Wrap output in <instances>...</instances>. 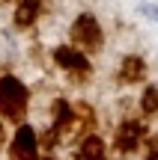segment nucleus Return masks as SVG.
Wrapping results in <instances>:
<instances>
[{
	"label": "nucleus",
	"mask_w": 158,
	"mask_h": 160,
	"mask_svg": "<svg viewBox=\"0 0 158 160\" xmlns=\"http://www.w3.org/2000/svg\"><path fill=\"white\" fill-rule=\"evenodd\" d=\"M42 0H18L15 6V27H33L42 15Z\"/></svg>",
	"instance_id": "nucleus-7"
},
{
	"label": "nucleus",
	"mask_w": 158,
	"mask_h": 160,
	"mask_svg": "<svg viewBox=\"0 0 158 160\" xmlns=\"http://www.w3.org/2000/svg\"><path fill=\"white\" fill-rule=\"evenodd\" d=\"M143 139H146V125H143V122H134V119H125L123 125L117 128V133H113V145H117L123 154H131Z\"/></svg>",
	"instance_id": "nucleus-5"
},
{
	"label": "nucleus",
	"mask_w": 158,
	"mask_h": 160,
	"mask_svg": "<svg viewBox=\"0 0 158 160\" xmlns=\"http://www.w3.org/2000/svg\"><path fill=\"white\" fill-rule=\"evenodd\" d=\"M51 113H54V128H57L60 133H66L72 125H75V119H78V110L72 107L66 98H57V101H54Z\"/></svg>",
	"instance_id": "nucleus-8"
},
{
	"label": "nucleus",
	"mask_w": 158,
	"mask_h": 160,
	"mask_svg": "<svg viewBox=\"0 0 158 160\" xmlns=\"http://www.w3.org/2000/svg\"><path fill=\"white\" fill-rule=\"evenodd\" d=\"M95 160H105V157H95Z\"/></svg>",
	"instance_id": "nucleus-15"
},
{
	"label": "nucleus",
	"mask_w": 158,
	"mask_h": 160,
	"mask_svg": "<svg viewBox=\"0 0 158 160\" xmlns=\"http://www.w3.org/2000/svg\"><path fill=\"white\" fill-rule=\"evenodd\" d=\"M140 110L146 116H155L158 113V86H146L140 95Z\"/></svg>",
	"instance_id": "nucleus-10"
},
{
	"label": "nucleus",
	"mask_w": 158,
	"mask_h": 160,
	"mask_svg": "<svg viewBox=\"0 0 158 160\" xmlns=\"http://www.w3.org/2000/svg\"><path fill=\"white\" fill-rule=\"evenodd\" d=\"M12 160H39V137H36L33 125H21L9 142Z\"/></svg>",
	"instance_id": "nucleus-4"
},
{
	"label": "nucleus",
	"mask_w": 158,
	"mask_h": 160,
	"mask_svg": "<svg viewBox=\"0 0 158 160\" xmlns=\"http://www.w3.org/2000/svg\"><path fill=\"white\" fill-rule=\"evenodd\" d=\"M140 12L146 18H152V21H158V6H152V3H140Z\"/></svg>",
	"instance_id": "nucleus-11"
},
{
	"label": "nucleus",
	"mask_w": 158,
	"mask_h": 160,
	"mask_svg": "<svg viewBox=\"0 0 158 160\" xmlns=\"http://www.w3.org/2000/svg\"><path fill=\"white\" fill-rule=\"evenodd\" d=\"M54 62H57L63 71H69V74L78 80V83H81V80H87L90 74H93V62H90L87 51H81V48L60 45L57 51H54Z\"/></svg>",
	"instance_id": "nucleus-3"
},
{
	"label": "nucleus",
	"mask_w": 158,
	"mask_h": 160,
	"mask_svg": "<svg viewBox=\"0 0 158 160\" xmlns=\"http://www.w3.org/2000/svg\"><path fill=\"white\" fill-rule=\"evenodd\" d=\"M0 148H3V125H0Z\"/></svg>",
	"instance_id": "nucleus-13"
},
{
	"label": "nucleus",
	"mask_w": 158,
	"mask_h": 160,
	"mask_svg": "<svg viewBox=\"0 0 158 160\" xmlns=\"http://www.w3.org/2000/svg\"><path fill=\"white\" fill-rule=\"evenodd\" d=\"M69 36H72V45L81 48V51H87V53H95L101 45H105L101 24H99V18L90 15V12H84V15L75 18V24H72Z\"/></svg>",
	"instance_id": "nucleus-2"
},
{
	"label": "nucleus",
	"mask_w": 158,
	"mask_h": 160,
	"mask_svg": "<svg viewBox=\"0 0 158 160\" xmlns=\"http://www.w3.org/2000/svg\"><path fill=\"white\" fill-rule=\"evenodd\" d=\"M146 145H149V157H155V160H158V137H152Z\"/></svg>",
	"instance_id": "nucleus-12"
},
{
	"label": "nucleus",
	"mask_w": 158,
	"mask_h": 160,
	"mask_svg": "<svg viewBox=\"0 0 158 160\" xmlns=\"http://www.w3.org/2000/svg\"><path fill=\"white\" fill-rule=\"evenodd\" d=\"M30 104V92L18 77H0V116L9 122H21Z\"/></svg>",
	"instance_id": "nucleus-1"
},
{
	"label": "nucleus",
	"mask_w": 158,
	"mask_h": 160,
	"mask_svg": "<svg viewBox=\"0 0 158 160\" xmlns=\"http://www.w3.org/2000/svg\"><path fill=\"white\" fill-rule=\"evenodd\" d=\"M0 3H15V0H0Z\"/></svg>",
	"instance_id": "nucleus-14"
},
{
	"label": "nucleus",
	"mask_w": 158,
	"mask_h": 160,
	"mask_svg": "<svg viewBox=\"0 0 158 160\" xmlns=\"http://www.w3.org/2000/svg\"><path fill=\"white\" fill-rule=\"evenodd\" d=\"M117 80H119L123 86L143 83V80H146V62H143V57H137V53H128V57H123V62H119V71H117Z\"/></svg>",
	"instance_id": "nucleus-6"
},
{
	"label": "nucleus",
	"mask_w": 158,
	"mask_h": 160,
	"mask_svg": "<svg viewBox=\"0 0 158 160\" xmlns=\"http://www.w3.org/2000/svg\"><path fill=\"white\" fill-rule=\"evenodd\" d=\"M78 160H95V157H105V139L95 137V133H90L87 139H81V145H78Z\"/></svg>",
	"instance_id": "nucleus-9"
}]
</instances>
